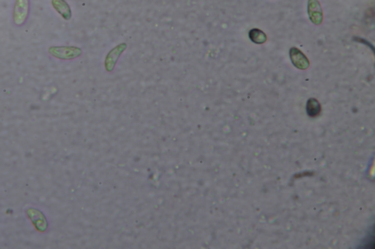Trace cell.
Returning <instances> with one entry per match:
<instances>
[{"mask_svg":"<svg viewBox=\"0 0 375 249\" xmlns=\"http://www.w3.org/2000/svg\"><path fill=\"white\" fill-rule=\"evenodd\" d=\"M49 53L54 57L61 60L77 59L81 56V48L74 46H54L49 49Z\"/></svg>","mask_w":375,"mask_h":249,"instance_id":"obj_1","label":"cell"},{"mask_svg":"<svg viewBox=\"0 0 375 249\" xmlns=\"http://www.w3.org/2000/svg\"><path fill=\"white\" fill-rule=\"evenodd\" d=\"M30 10V0H16L14 7V22L17 26H22L28 18Z\"/></svg>","mask_w":375,"mask_h":249,"instance_id":"obj_2","label":"cell"},{"mask_svg":"<svg viewBox=\"0 0 375 249\" xmlns=\"http://www.w3.org/2000/svg\"><path fill=\"white\" fill-rule=\"evenodd\" d=\"M126 48H127V45L125 42H123V43L119 44L109 52L105 59V68L107 71L110 72L114 70L119 58Z\"/></svg>","mask_w":375,"mask_h":249,"instance_id":"obj_3","label":"cell"},{"mask_svg":"<svg viewBox=\"0 0 375 249\" xmlns=\"http://www.w3.org/2000/svg\"><path fill=\"white\" fill-rule=\"evenodd\" d=\"M308 14L310 20L314 24L320 25L323 21V12L318 0H308Z\"/></svg>","mask_w":375,"mask_h":249,"instance_id":"obj_4","label":"cell"},{"mask_svg":"<svg viewBox=\"0 0 375 249\" xmlns=\"http://www.w3.org/2000/svg\"><path fill=\"white\" fill-rule=\"evenodd\" d=\"M289 57L293 65L299 70H305L309 67L310 63L308 58L298 48L295 47L291 48L289 50Z\"/></svg>","mask_w":375,"mask_h":249,"instance_id":"obj_5","label":"cell"},{"mask_svg":"<svg viewBox=\"0 0 375 249\" xmlns=\"http://www.w3.org/2000/svg\"><path fill=\"white\" fill-rule=\"evenodd\" d=\"M28 214L29 216L30 220L33 222V225L36 226L37 230L40 232H45L48 228V223L44 214L36 209H29L28 211Z\"/></svg>","mask_w":375,"mask_h":249,"instance_id":"obj_6","label":"cell"},{"mask_svg":"<svg viewBox=\"0 0 375 249\" xmlns=\"http://www.w3.org/2000/svg\"><path fill=\"white\" fill-rule=\"evenodd\" d=\"M52 6L66 20L71 18V10L69 4L65 0H52Z\"/></svg>","mask_w":375,"mask_h":249,"instance_id":"obj_7","label":"cell"},{"mask_svg":"<svg viewBox=\"0 0 375 249\" xmlns=\"http://www.w3.org/2000/svg\"><path fill=\"white\" fill-rule=\"evenodd\" d=\"M248 37L250 40L255 44H263L267 41V35L265 33L257 28L250 30Z\"/></svg>","mask_w":375,"mask_h":249,"instance_id":"obj_8","label":"cell"},{"mask_svg":"<svg viewBox=\"0 0 375 249\" xmlns=\"http://www.w3.org/2000/svg\"><path fill=\"white\" fill-rule=\"evenodd\" d=\"M306 110L308 116H311V117H315L320 113V105L315 99H310L307 102Z\"/></svg>","mask_w":375,"mask_h":249,"instance_id":"obj_9","label":"cell"}]
</instances>
